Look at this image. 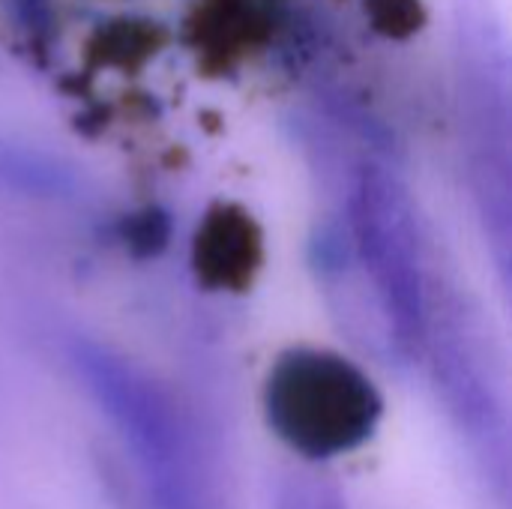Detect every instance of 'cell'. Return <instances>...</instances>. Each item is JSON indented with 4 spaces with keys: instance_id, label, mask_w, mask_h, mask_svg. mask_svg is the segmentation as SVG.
Instances as JSON below:
<instances>
[{
    "instance_id": "1",
    "label": "cell",
    "mask_w": 512,
    "mask_h": 509,
    "mask_svg": "<svg viewBox=\"0 0 512 509\" xmlns=\"http://www.w3.org/2000/svg\"><path fill=\"white\" fill-rule=\"evenodd\" d=\"M384 402L375 384L327 351L279 357L264 384L270 432L303 462L324 465L363 450L381 426Z\"/></svg>"
},
{
    "instance_id": "2",
    "label": "cell",
    "mask_w": 512,
    "mask_h": 509,
    "mask_svg": "<svg viewBox=\"0 0 512 509\" xmlns=\"http://www.w3.org/2000/svg\"><path fill=\"white\" fill-rule=\"evenodd\" d=\"M87 381L123 447L138 509H216L198 444L165 396L108 360H87Z\"/></svg>"
},
{
    "instance_id": "3",
    "label": "cell",
    "mask_w": 512,
    "mask_h": 509,
    "mask_svg": "<svg viewBox=\"0 0 512 509\" xmlns=\"http://www.w3.org/2000/svg\"><path fill=\"white\" fill-rule=\"evenodd\" d=\"M276 509H345L336 489L315 477H294L282 486Z\"/></svg>"
}]
</instances>
